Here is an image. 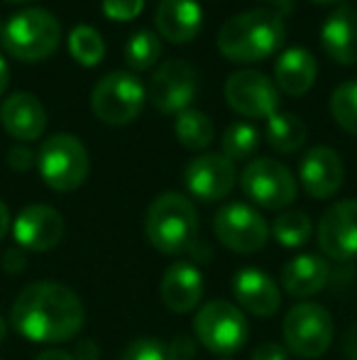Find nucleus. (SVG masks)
Returning <instances> with one entry per match:
<instances>
[{"mask_svg":"<svg viewBox=\"0 0 357 360\" xmlns=\"http://www.w3.org/2000/svg\"><path fill=\"white\" fill-rule=\"evenodd\" d=\"M240 186L250 201L269 211L286 209L296 201L294 174L271 157H260L250 162L240 174Z\"/></svg>","mask_w":357,"mask_h":360,"instance_id":"1a4fd4ad","label":"nucleus"},{"mask_svg":"<svg viewBox=\"0 0 357 360\" xmlns=\"http://www.w3.org/2000/svg\"><path fill=\"white\" fill-rule=\"evenodd\" d=\"M8 165L13 172H29L37 165V155L27 145H15L8 150Z\"/></svg>","mask_w":357,"mask_h":360,"instance_id":"473e14b6","label":"nucleus"},{"mask_svg":"<svg viewBox=\"0 0 357 360\" xmlns=\"http://www.w3.org/2000/svg\"><path fill=\"white\" fill-rule=\"evenodd\" d=\"M13 236L20 248L32 252L52 250L64 238V218L57 209L32 204L22 209L13 221Z\"/></svg>","mask_w":357,"mask_h":360,"instance_id":"dca6fc26","label":"nucleus"},{"mask_svg":"<svg viewBox=\"0 0 357 360\" xmlns=\"http://www.w3.org/2000/svg\"><path fill=\"white\" fill-rule=\"evenodd\" d=\"M233 294L245 311L262 319L274 316L281 307V292L276 282L267 272L255 270V267H245V270L235 272Z\"/></svg>","mask_w":357,"mask_h":360,"instance_id":"a211bd4d","label":"nucleus"},{"mask_svg":"<svg viewBox=\"0 0 357 360\" xmlns=\"http://www.w3.org/2000/svg\"><path fill=\"white\" fill-rule=\"evenodd\" d=\"M8 3H29V0H8Z\"/></svg>","mask_w":357,"mask_h":360,"instance_id":"37998d69","label":"nucleus"},{"mask_svg":"<svg viewBox=\"0 0 357 360\" xmlns=\"http://www.w3.org/2000/svg\"><path fill=\"white\" fill-rule=\"evenodd\" d=\"M250 360H289V356H286V351L279 346V343H260L257 348H255L252 358Z\"/></svg>","mask_w":357,"mask_h":360,"instance_id":"72a5a7b5","label":"nucleus"},{"mask_svg":"<svg viewBox=\"0 0 357 360\" xmlns=\"http://www.w3.org/2000/svg\"><path fill=\"white\" fill-rule=\"evenodd\" d=\"M314 223L304 211H284L271 223V236L284 248H301L311 240Z\"/></svg>","mask_w":357,"mask_h":360,"instance_id":"cd10ccee","label":"nucleus"},{"mask_svg":"<svg viewBox=\"0 0 357 360\" xmlns=\"http://www.w3.org/2000/svg\"><path fill=\"white\" fill-rule=\"evenodd\" d=\"M284 341L299 358H321L333 343V319L316 302H301L284 319Z\"/></svg>","mask_w":357,"mask_h":360,"instance_id":"6e6552de","label":"nucleus"},{"mask_svg":"<svg viewBox=\"0 0 357 360\" xmlns=\"http://www.w3.org/2000/svg\"><path fill=\"white\" fill-rule=\"evenodd\" d=\"M0 123L10 138L20 143H32L39 140L47 130V110L37 96L27 91L10 94L0 105Z\"/></svg>","mask_w":357,"mask_h":360,"instance_id":"f3484780","label":"nucleus"},{"mask_svg":"<svg viewBox=\"0 0 357 360\" xmlns=\"http://www.w3.org/2000/svg\"><path fill=\"white\" fill-rule=\"evenodd\" d=\"M5 333H8V326H5L3 316H0V343H3V341H5Z\"/></svg>","mask_w":357,"mask_h":360,"instance_id":"79ce46f5","label":"nucleus"},{"mask_svg":"<svg viewBox=\"0 0 357 360\" xmlns=\"http://www.w3.org/2000/svg\"><path fill=\"white\" fill-rule=\"evenodd\" d=\"M3 27H5V25H3V20H0V37H3Z\"/></svg>","mask_w":357,"mask_h":360,"instance_id":"c03bdc74","label":"nucleus"},{"mask_svg":"<svg viewBox=\"0 0 357 360\" xmlns=\"http://www.w3.org/2000/svg\"><path fill=\"white\" fill-rule=\"evenodd\" d=\"M144 233L159 252L181 255L186 250H194L198 240V214L184 194L167 191L149 204L144 216Z\"/></svg>","mask_w":357,"mask_h":360,"instance_id":"7ed1b4c3","label":"nucleus"},{"mask_svg":"<svg viewBox=\"0 0 357 360\" xmlns=\"http://www.w3.org/2000/svg\"><path fill=\"white\" fill-rule=\"evenodd\" d=\"M267 3H286V0H267Z\"/></svg>","mask_w":357,"mask_h":360,"instance_id":"a18cd8bd","label":"nucleus"},{"mask_svg":"<svg viewBox=\"0 0 357 360\" xmlns=\"http://www.w3.org/2000/svg\"><path fill=\"white\" fill-rule=\"evenodd\" d=\"M330 280V265L321 255H299L281 270V285L291 297L309 299L318 294Z\"/></svg>","mask_w":357,"mask_h":360,"instance_id":"5701e85b","label":"nucleus"},{"mask_svg":"<svg viewBox=\"0 0 357 360\" xmlns=\"http://www.w3.org/2000/svg\"><path fill=\"white\" fill-rule=\"evenodd\" d=\"M83 304L62 282H32L18 294L10 321L15 331L32 343H64L83 328Z\"/></svg>","mask_w":357,"mask_h":360,"instance_id":"f257e3e1","label":"nucleus"},{"mask_svg":"<svg viewBox=\"0 0 357 360\" xmlns=\"http://www.w3.org/2000/svg\"><path fill=\"white\" fill-rule=\"evenodd\" d=\"M311 3H318V5H340L345 0H311Z\"/></svg>","mask_w":357,"mask_h":360,"instance_id":"a19ab883","label":"nucleus"},{"mask_svg":"<svg viewBox=\"0 0 357 360\" xmlns=\"http://www.w3.org/2000/svg\"><path fill=\"white\" fill-rule=\"evenodd\" d=\"M343 353H345V358H348V360H357V323H355V326H350L348 333H345Z\"/></svg>","mask_w":357,"mask_h":360,"instance_id":"c9c22d12","label":"nucleus"},{"mask_svg":"<svg viewBox=\"0 0 357 360\" xmlns=\"http://www.w3.org/2000/svg\"><path fill=\"white\" fill-rule=\"evenodd\" d=\"M3 270L10 272V275H18V272L25 270V252H20L18 248H10L3 255Z\"/></svg>","mask_w":357,"mask_h":360,"instance_id":"f704fd0d","label":"nucleus"},{"mask_svg":"<svg viewBox=\"0 0 357 360\" xmlns=\"http://www.w3.org/2000/svg\"><path fill=\"white\" fill-rule=\"evenodd\" d=\"M328 110L345 133L357 135V81L335 86L328 101Z\"/></svg>","mask_w":357,"mask_h":360,"instance_id":"c85d7f7f","label":"nucleus"},{"mask_svg":"<svg viewBox=\"0 0 357 360\" xmlns=\"http://www.w3.org/2000/svg\"><path fill=\"white\" fill-rule=\"evenodd\" d=\"M235 179H238L235 165L225 155H215V152L194 157L184 169L186 189L191 191V196L206 204L225 199L233 191Z\"/></svg>","mask_w":357,"mask_h":360,"instance_id":"ddd939ff","label":"nucleus"},{"mask_svg":"<svg viewBox=\"0 0 357 360\" xmlns=\"http://www.w3.org/2000/svg\"><path fill=\"white\" fill-rule=\"evenodd\" d=\"M318 245L325 257L348 262L357 257V201L345 199L333 204L318 221Z\"/></svg>","mask_w":357,"mask_h":360,"instance_id":"4468645a","label":"nucleus"},{"mask_svg":"<svg viewBox=\"0 0 357 360\" xmlns=\"http://www.w3.org/2000/svg\"><path fill=\"white\" fill-rule=\"evenodd\" d=\"M144 98L147 91L137 76L130 72H110L93 86L90 108L100 123L128 125L142 113Z\"/></svg>","mask_w":357,"mask_h":360,"instance_id":"0eeeda50","label":"nucleus"},{"mask_svg":"<svg viewBox=\"0 0 357 360\" xmlns=\"http://www.w3.org/2000/svg\"><path fill=\"white\" fill-rule=\"evenodd\" d=\"M159 297L174 314L191 311L203 297V275L191 262H174L159 282Z\"/></svg>","mask_w":357,"mask_h":360,"instance_id":"aec40b11","label":"nucleus"},{"mask_svg":"<svg viewBox=\"0 0 357 360\" xmlns=\"http://www.w3.org/2000/svg\"><path fill=\"white\" fill-rule=\"evenodd\" d=\"M3 49L20 62H42L57 52L62 25L49 10L27 8L15 13L3 27Z\"/></svg>","mask_w":357,"mask_h":360,"instance_id":"20e7f679","label":"nucleus"},{"mask_svg":"<svg viewBox=\"0 0 357 360\" xmlns=\"http://www.w3.org/2000/svg\"><path fill=\"white\" fill-rule=\"evenodd\" d=\"M301 186L311 199H330L338 194V189L345 181V165L333 147L316 145L301 157L299 165Z\"/></svg>","mask_w":357,"mask_h":360,"instance_id":"2eb2a0df","label":"nucleus"},{"mask_svg":"<svg viewBox=\"0 0 357 360\" xmlns=\"http://www.w3.org/2000/svg\"><path fill=\"white\" fill-rule=\"evenodd\" d=\"M154 25L162 39L172 44H186L198 37L203 27V10L196 0H159Z\"/></svg>","mask_w":357,"mask_h":360,"instance_id":"6ab92c4d","label":"nucleus"},{"mask_svg":"<svg viewBox=\"0 0 357 360\" xmlns=\"http://www.w3.org/2000/svg\"><path fill=\"white\" fill-rule=\"evenodd\" d=\"M69 54L81 67H98L105 57V42L100 32L90 25H76L69 32Z\"/></svg>","mask_w":357,"mask_h":360,"instance_id":"a878e982","label":"nucleus"},{"mask_svg":"<svg viewBox=\"0 0 357 360\" xmlns=\"http://www.w3.org/2000/svg\"><path fill=\"white\" fill-rule=\"evenodd\" d=\"M8 228H10V211H8V206H5L3 201H0V240L5 238Z\"/></svg>","mask_w":357,"mask_h":360,"instance_id":"ea45409f","label":"nucleus"},{"mask_svg":"<svg viewBox=\"0 0 357 360\" xmlns=\"http://www.w3.org/2000/svg\"><path fill=\"white\" fill-rule=\"evenodd\" d=\"M120 360H177L172 346L162 343L159 338H135L128 348H125L123 358Z\"/></svg>","mask_w":357,"mask_h":360,"instance_id":"7c9ffc66","label":"nucleus"},{"mask_svg":"<svg viewBox=\"0 0 357 360\" xmlns=\"http://www.w3.org/2000/svg\"><path fill=\"white\" fill-rule=\"evenodd\" d=\"M162 57V39L152 30H140L125 44V62L133 72H147Z\"/></svg>","mask_w":357,"mask_h":360,"instance_id":"bb28decb","label":"nucleus"},{"mask_svg":"<svg viewBox=\"0 0 357 360\" xmlns=\"http://www.w3.org/2000/svg\"><path fill=\"white\" fill-rule=\"evenodd\" d=\"M196 91H198L196 69L184 59H169L152 74L147 96L159 113L179 115L196 98Z\"/></svg>","mask_w":357,"mask_h":360,"instance_id":"f8f14e48","label":"nucleus"},{"mask_svg":"<svg viewBox=\"0 0 357 360\" xmlns=\"http://www.w3.org/2000/svg\"><path fill=\"white\" fill-rule=\"evenodd\" d=\"M284 42V20L271 10H248L220 27L218 52L228 62L257 64L269 59Z\"/></svg>","mask_w":357,"mask_h":360,"instance_id":"f03ea898","label":"nucleus"},{"mask_svg":"<svg viewBox=\"0 0 357 360\" xmlns=\"http://www.w3.org/2000/svg\"><path fill=\"white\" fill-rule=\"evenodd\" d=\"M321 42L333 62L345 67L357 64V10L335 8L321 27Z\"/></svg>","mask_w":357,"mask_h":360,"instance_id":"412c9836","label":"nucleus"},{"mask_svg":"<svg viewBox=\"0 0 357 360\" xmlns=\"http://www.w3.org/2000/svg\"><path fill=\"white\" fill-rule=\"evenodd\" d=\"M37 169L49 189L67 194L86 181L90 160L83 143L69 133L49 135L37 152Z\"/></svg>","mask_w":357,"mask_h":360,"instance_id":"39448f33","label":"nucleus"},{"mask_svg":"<svg viewBox=\"0 0 357 360\" xmlns=\"http://www.w3.org/2000/svg\"><path fill=\"white\" fill-rule=\"evenodd\" d=\"M194 333L201 346L208 348L213 356L233 358L245 346L250 326L245 314L230 302H208L198 309L194 319Z\"/></svg>","mask_w":357,"mask_h":360,"instance_id":"423d86ee","label":"nucleus"},{"mask_svg":"<svg viewBox=\"0 0 357 360\" xmlns=\"http://www.w3.org/2000/svg\"><path fill=\"white\" fill-rule=\"evenodd\" d=\"M213 231L228 250L243 252V255L262 250L269 238V226L262 214H257V209L248 204H238V201L218 209L213 218Z\"/></svg>","mask_w":357,"mask_h":360,"instance_id":"9d476101","label":"nucleus"},{"mask_svg":"<svg viewBox=\"0 0 357 360\" xmlns=\"http://www.w3.org/2000/svg\"><path fill=\"white\" fill-rule=\"evenodd\" d=\"M318 76L316 57L306 47H291L279 54L274 64V84L286 96H306Z\"/></svg>","mask_w":357,"mask_h":360,"instance_id":"4be33fe9","label":"nucleus"},{"mask_svg":"<svg viewBox=\"0 0 357 360\" xmlns=\"http://www.w3.org/2000/svg\"><path fill=\"white\" fill-rule=\"evenodd\" d=\"M8 84H10V69H8V62H5V57L0 54V96L5 94Z\"/></svg>","mask_w":357,"mask_h":360,"instance_id":"58836bf2","label":"nucleus"},{"mask_svg":"<svg viewBox=\"0 0 357 360\" xmlns=\"http://www.w3.org/2000/svg\"><path fill=\"white\" fill-rule=\"evenodd\" d=\"M267 143L271 150L281 155H294L306 143V125L299 115L294 113H279L267 120Z\"/></svg>","mask_w":357,"mask_h":360,"instance_id":"b1692460","label":"nucleus"},{"mask_svg":"<svg viewBox=\"0 0 357 360\" xmlns=\"http://www.w3.org/2000/svg\"><path fill=\"white\" fill-rule=\"evenodd\" d=\"M76 356H79L76 360H95L98 358V348H95L90 341H81L76 348Z\"/></svg>","mask_w":357,"mask_h":360,"instance_id":"e433bc0d","label":"nucleus"},{"mask_svg":"<svg viewBox=\"0 0 357 360\" xmlns=\"http://www.w3.org/2000/svg\"><path fill=\"white\" fill-rule=\"evenodd\" d=\"M223 155L230 162L250 160L260 150V133L250 123H233L223 133Z\"/></svg>","mask_w":357,"mask_h":360,"instance_id":"c756f323","label":"nucleus"},{"mask_svg":"<svg viewBox=\"0 0 357 360\" xmlns=\"http://www.w3.org/2000/svg\"><path fill=\"white\" fill-rule=\"evenodd\" d=\"M34 360H76L72 356V353H67V351H59V348H52V351H44V353H39Z\"/></svg>","mask_w":357,"mask_h":360,"instance_id":"4c0bfd02","label":"nucleus"},{"mask_svg":"<svg viewBox=\"0 0 357 360\" xmlns=\"http://www.w3.org/2000/svg\"><path fill=\"white\" fill-rule=\"evenodd\" d=\"M144 10V0H103V15L113 22H130Z\"/></svg>","mask_w":357,"mask_h":360,"instance_id":"2f4dec72","label":"nucleus"},{"mask_svg":"<svg viewBox=\"0 0 357 360\" xmlns=\"http://www.w3.org/2000/svg\"><path fill=\"white\" fill-rule=\"evenodd\" d=\"M225 101L245 118H271L279 110V89L269 76L240 69L225 81Z\"/></svg>","mask_w":357,"mask_h":360,"instance_id":"9b49d317","label":"nucleus"},{"mask_svg":"<svg viewBox=\"0 0 357 360\" xmlns=\"http://www.w3.org/2000/svg\"><path fill=\"white\" fill-rule=\"evenodd\" d=\"M174 135H177V140L186 150L201 152L213 143L215 128L206 113H201V110H196V108H186L184 113H179L177 120H174Z\"/></svg>","mask_w":357,"mask_h":360,"instance_id":"393cba45","label":"nucleus"}]
</instances>
